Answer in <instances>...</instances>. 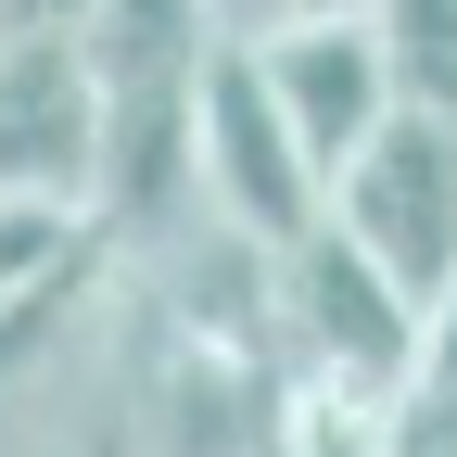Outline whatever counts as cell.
Masks as SVG:
<instances>
[{
    "label": "cell",
    "instance_id": "1",
    "mask_svg": "<svg viewBox=\"0 0 457 457\" xmlns=\"http://www.w3.org/2000/svg\"><path fill=\"white\" fill-rule=\"evenodd\" d=\"M204 51L216 13H89V77H102V242H165L179 254V216H204Z\"/></svg>",
    "mask_w": 457,
    "mask_h": 457
},
{
    "label": "cell",
    "instance_id": "2",
    "mask_svg": "<svg viewBox=\"0 0 457 457\" xmlns=\"http://www.w3.org/2000/svg\"><path fill=\"white\" fill-rule=\"evenodd\" d=\"M0 204H38V216H89L102 228L89 13H13L0 26Z\"/></svg>",
    "mask_w": 457,
    "mask_h": 457
},
{
    "label": "cell",
    "instance_id": "3",
    "mask_svg": "<svg viewBox=\"0 0 457 457\" xmlns=\"http://www.w3.org/2000/svg\"><path fill=\"white\" fill-rule=\"evenodd\" d=\"M204 216L228 228V242H254V254H305L330 228V179L305 165L293 114L267 102V64L228 26L204 51Z\"/></svg>",
    "mask_w": 457,
    "mask_h": 457
},
{
    "label": "cell",
    "instance_id": "4",
    "mask_svg": "<svg viewBox=\"0 0 457 457\" xmlns=\"http://www.w3.org/2000/svg\"><path fill=\"white\" fill-rule=\"evenodd\" d=\"M216 26L267 64V102L293 114L318 179H343L394 128V77H381V13L369 0H330V13H216Z\"/></svg>",
    "mask_w": 457,
    "mask_h": 457
},
{
    "label": "cell",
    "instance_id": "5",
    "mask_svg": "<svg viewBox=\"0 0 457 457\" xmlns=\"http://www.w3.org/2000/svg\"><path fill=\"white\" fill-rule=\"evenodd\" d=\"M420 343H432V318L394 293L343 228H318L305 254H279V356L293 369L356 381L381 407H420Z\"/></svg>",
    "mask_w": 457,
    "mask_h": 457
},
{
    "label": "cell",
    "instance_id": "6",
    "mask_svg": "<svg viewBox=\"0 0 457 457\" xmlns=\"http://www.w3.org/2000/svg\"><path fill=\"white\" fill-rule=\"evenodd\" d=\"M330 228L356 242L420 318L457 293V128L432 114H394V128L330 179Z\"/></svg>",
    "mask_w": 457,
    "mask_h": 457
},
{
    "label": "cell",
    "instance_id": "7",
    "mask_svg": "<svg viewBox=\"0 0 457 457\" xmlns=\"http://www.w3.org/2000/svg\"><path fill=\"white\" fill-rule=\"evenodd\" d=\"M102 267H114V254H89L77 279L0 305V445L38 420V394H64V356H77V318H89V293H102Z\"/></svg>",
    "mask_w": 457,
    "mask_h": 457
},
{
    "label": "cell",
    "instance_id": "8",
    "mask_svg": "<svg viewBox=\"0 0 457 457\" xmlns=\"http://www.w3.org/2000/svg\"><path fill=\"white\" fill-rule=\"evenodd\" d=\"M369 13H381L394 114H432V128H457V0H369Z\"/></svg>",
    "mask_w": 457,
    "mask_h": 457
}]
</instances>
